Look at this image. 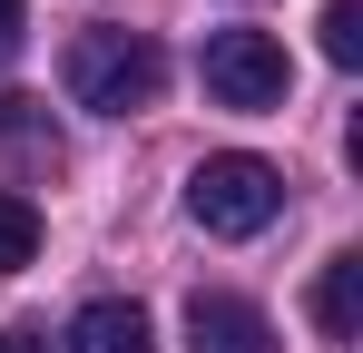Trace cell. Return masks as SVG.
Listing matches in <instances>:
<instances>
[{"label":"cell","instance_id":"1","mask_svg":"<svg viewBox=\"0 0 363 353\" xmlns=\"http://www.w3.org/2000/svg\"><path fill=\"white\" fill-rule=\"evenodd\" d=\"M167 89V50L147 30H79L69 40V99L89 118H138Z\"/></svg>","mask_w":363,"mask_h":353},{"label":"cell","instance_id":"2","mask_svg":"<svg viewBox=\"0 0 363 353\" xmlns=\"http://www.w3.org/2000/svg\"><path fill=\"white\" fill-rule=\"evenodd\" d=\"M186 216L206 235H265L285 216V176L265 167V157H245V147H226V157H206V167L186 176Z\"/></svg>","mask_w":363,"mask_h":353},{"label":"cell","instance_id":"3","mask_svg":"<svg viewBox=\"0 0 363 353\" xmlns=\"http://www.w3.org/2000/svg\"><path fill=\"white\" fill-rule=\"evenodd\" d=\"M196 69H206V99H216V108H245V118L285 108V79H295V69H285V40H265V30H216Z\"/></svg>","mask_w":363,"mask_h":353},{"label":"cell","instance_id":"4","mask_svg":"<svg viewBox=\"0 0 363 353\" xmlns=\"http://www.w3.org/2000/svg\"><path fill=\"white\" fill-rule=\"evenodd\" d=\"M186 344L196 353H275V324L245 294H186Z\"/></svg>","mask_w":363,"mask_h":353},{"label":"cell","instance_id":"5","mask_svg":"<svg viewBox=\"0 0 363 353\" xmlns=\"http://www.w3.org/2000/svg\"><path fill=\"white\" fill-rule=\"evenodd\" d=\"M69 353H157V344H147V314H138V304L99 294V304H79V324H69Z\"/></svg>","mask_w":363,"mask_h":353},{"label":"cell","instance_id":"6","mask_svg":"<svg viewBox=\"0 0 363 353\" xmlns=\"http://www.w3.org/2000/svg\"><path fill=\"white\" fill-rule=\"evenodd\" d=\"M314 324H324L334 344L363 334V255H334V265L314 275Z\"/></svg>","mask_w":363,"mask_h":353},{"label":"cell","instance_id":"7","mask_svg":"<svg viewBox=\"0 0 363 353\" xmlns=\"http://www.w3.org/2000/svg\"><path fill=\"white\" fill-rule=\"evenodd\" d=\"M30 255H40V206L20 186H0V275H20Z\"/></svg>","mask_w":363,"mask_h":353},{"label":"cell","instance_id":"8","mask_svg":"<svg viewBox=\"0 0 363 353\" xmlns=\"http://www.w3.org/2000/svg\"><path fill=\"white\" fill-rule=\"evenodd\" d=\"M324 59H334V69L363 59V0H324Z\"/></svg>","mask_w":363,"mask_h":353},{"label":"cell","instance_id":"9","mask_svg":"<svg viewBox=\"0 0 363 353\" xmlns=\"http://www.w3.org/2000/svg\"><path fill=\"white\" fill-rule=\"evenodd\" d=\"M0 353H50V334H40V324H10V334H0Z\"/></svg>","mask_w":363,"mask_h":353},{"label":"cell","instance_id":"10","mask_svg":"<svg viewBox=\"0 0 363 353\" xmlns=\"http://www.w3.org/2000/svg\"><path fill=\"white\" fill-rule=\"evenodd\" d=\"M20 50V0H0V59Z\"/></svg>","mask_w":363,"mask_h":353}]
</instances>
